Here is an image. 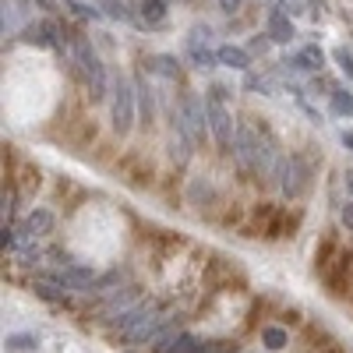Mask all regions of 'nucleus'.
<instances>
[{
    "instance_id": "obj_18",
    "label": "nucleus",
    "mask_w": 353,
    "mask_h": 353,
    "mask_svg": "<svg viewBox=\"0 0 353 353\" xmlns=\"http://www.w3.org/2000/svg\"><path fill=\"white\" fill-rule=\"evenodd\" d=\"M329 110H332V117H343V121H350V117H353V92H350L346 85H336L332 88Z\"/></svg>"
},
{
    "instance_id": "obj_3",
    "label": "nucleus",
    "mask_w": 353,
    "mask_h": 353,
    "mask_svg": "<svg viewBox=\"0 0 353 353\" xmlns=\"http://www.w3.org/2000/svg\"><path fill=\"white\" fill-rule=\"evenodd\" d=\"M113 173L121 176V181H124L131 191H149V188L156 184V176H159L152 156H149V152H141V149H128L124 156H117Z\"/></svg>"
},
{
    "instance_id": "obj_13",
    "label": "nucleus",
    "mask_w": 353,
    "mask_h": 353,
    "mask_svg": "<svg viewBox=\"0 0 353 353\" xmlns=\"http://www.w3.org/2000/svg\"><path fill=\"white\" fill-rule=\"evenodd\" d=\"M283 64H290V71H311V74H318L321 68H325V50H321V46H314V43H307L301 53L286 57Z\"/></svg>"
},
{
    "instance_id": "obj_30",
    "label": "nucleus",
    "mask_w": 353,
    "mask_h": 353,
    "mask_svg": "<svg viewBox=\"0 0 353 353\" xmlns=\"http://www.w3.org/2000/svg\"><path fill=\"white\" fill-rule=\"evenodd\" d=\"M339 141H343V145H346V149L353 152V131H350V128H343V134H339Z\"/></svg>"
},
{
    "instance_id": "obj_7",
    "label": "nucleus",
    "mask_w": 353,
    "mask_h": 353,
    "mask_svg": "<svg viewBox=\"0 0 353 353\" xmlns=\"http://www.w3.org/2000/svg\"><path fill=\"white\" fill-rule=\"evenodd\" d=\"M131 81H134V99H138V124L145 131H152V124H156V92H152L149 78H145L141 71Z\"/></svg>"
},
{
    "instance_id": "obj_21",
    "label": "nucleus",
    "mask_w": 353,
    "mask_h": 353,
    "mask_svg": "<svg viewBox=\"0 0 353 353\" xmlns=\"http://www.w3.org/2000/svg\"><path fill=\"white\" fill-rule=\"evenodd\" d=\"M103 8H106V14L117 18V21H134V11L128 8V0H103Z\"/></svg>"
},
{
    "instance_id": "obj_25",
    "label": "nucleus",
    "mask_w": 353,
    "mask_h": 353,
    "mask_svg": "<svg viewBox=\"0 0 353 353\" xmlns=\"http://www.w3.org/2000/svg\"><path fill=\"white\" fill-rule=\"evenodd\" d=\"M279 8H283L290 18H301V14L311 8V0H279Z\"/></svg>"
},
{
    "instance_id": "obj_9",
    "label": "nucleus",
    "mask_w": 353,
    "mask_h": 353,
    "mask_svg": "<svg viewBox=\"0 0 353 353\" xmlns=\"http://www.w3.org/2000/svg\"><path fill=\"white\" fill-rule=\"evenodd\" d=\"M8 184H11L18 194H36V191L43 188V170H39L36 163H11Z\"/></svg>"
},
{
    "instance_id": "obj_31",
    "label": "nucleus",
    "mask_w": 353,
    "mask_h": 353,
    "mask_svg": "<svg viewBox=\"0 0 353 353\" xmlns=\"http://www.w3.org/2000/svg\"><path fill=\"white\" fill-rule=\"evenodd\" d=\"M343 176V184H346V191L353 194V170H346V173H339Z\"/></svg>"
},
{
    "instance_id": "obj_12",
    "label": "nucleus",
    "mask_w": 353,
    "mask_h": 353,
    "mask_svg": "<svg viewBox=\"0 0 353 353\" xmlns=\"http://www.w3.org/2000/svg\"><path fill=\"white\" fill-rule=\"evenodd\" d=\"M53 226H57V216L46 209V205H36V209L25 216V223H21V233H25L28 241H32V237H50V233H53Z\"/></svg>"
},
{
    "instance_id": "obj_16",
    "label": "nucleus",
    "mask_w": 353,
    "mask_h": 353,
    "mask_svg": "<svg viewBox=\"0 0 353 353\" xmlns=\"http://www.w3.org/2000/svg\"><path fill=\"white\" fill-rule=\"evenodd\" d=\"M188 57H191V68H198V71H212L219 64V57H216V50H209V43L188 39Z\"/></svg>"
},
{
    "instance_id": "obj_19",
    "label": "nucleus",
    "mask_w": 353,
    "mask_h": 353,
    "mask_svg": "<svg viewBox=\"0 0 353 353\" xmlns=\"http://www.w3.org/2000/svg\"><path fill=\"white\" fill-rule=\"evenodd\" d=\"M261 343L269 350H283L290 343V332L279 325V321H269V325H261Z\"/></svg>"
},
{
    "instance_id": "obj_22",
    "label": "nucleus",
    "mask_w": 353,
    "mask_h": 353,
    "mask_svg": "<svg viewBox=\"0 0 353 353\" xmlns=\"http://www.w3.org/2000/svg\"><path fill=\"white\" fill-rule=\"evenodd\" d=\"M332 61L339 64L343 78H346V81H353V50H346V46H336V50H332Z\"/></svg>"
},
{
    "instance_id": "obj_14",
    "label": "nucleus",
    "mask_w": 353,
    "mask_h": 353,
    "mask_svg": "<svg viewBox=\"0 0 353 353\" xmlns=\"http://www.w3.org/2000/svg\"><path fill=\"white\" fill-rule=\"evenodd\" d=\"M216 57H219V64L223 68H230V71H251V64H254V57L248 53V46H237V43H223V46H216Z\"/></svg>"
},
{
    "instance_id": "obj_11",
    "label": "nucleus",
    "mask_w": 353,
    "mask_h": 353,
    "mask_svg": "<svg viewBox=\"0 0 353 353\" xmlns=\"http://www.w3.org/2000/svg\"><path fill=\"white\" fill-rule=\"evenodd\" d=\"M265 32L272 36V43H293L297 28H293V18H290L279 4H272V8H269V18H265Z\"/></svg>"
},
{
    "instance_id": "obj_24",
    "label": "nucleus",
    "mask_w": 353,
    "mask_h": 353,
    "mask_svg": "<svg viewBox=\"0 0 353 353\" xmlns=\"http://www.w3.org/2000/svg\"><path fill=\"white\" fill-rule=\"evenodd\" d=\"M269 46H272V36H269V32H258V36L248 43V53H251V57H265V53H269Z\"/></svg>"
},
{
    "instance_id": "obj_10",
    "label": "nucleus",
    "mask_w": 353,
    "mask_h": 353,
    "mask_svg": "<svg viewBox=\"0 0 353 353\" xmlns=\"http://www.w3.org/2000/svg\"><path fill=\"white\" fill-rule=\"evenodd\" d=\"M339 251H343L339 233H336V230H325V233L318 237V244H314V272H318V276H325L332 265H336Z\"/></svg>"
},
{
    "instance_id": "obj_17",
    "label": "nucleus",
    "mask_w": 353,
    "mask_h": 353,
    "mask_svg": "<svg viewBox=\"0 0 353 353\" xmlns=\"http://www.w3.org/2000/svg\"><path fill=\"white\" fill-rule=\"evenodd\" d=\"M145 71H149V74H159V78H166V81H176V78H181V64H176L173 57H166V53L149 57V61H145Z\"/></svg>"
},
{
    "instance_id": "obj_6",
    "label": "nucleus",
    "mask_w": 353,
    "mask_h": 353,
    "mask_svg": "<svg viewBox=\"0 0 353 353\" xmlns=\"http://www.w3.org/2000/svg\"><path fill=\"white\" fill-rule=\"evenodd\" d=\"M205 110H209V134L219 145L223 156H233V138H237V124H233V113L226 110V103L209 99L205 96Z\"/></svg>"
},
{
    "instance_id": "obj_32",
    "label": "nucleus",
    "mask_w": 353,
    "mask_h": 353,
    "mask_svg": "<svg viewBox=\"0 0 353 353\" xmlns=\"http://www.w3.org/2000/svg\"><path fill=\"white\" fill-rule=\"evenodd\" d=\"M325 353H346V350H339V346H332V350H325Z\"/></svg>"
},
{
    "instance_id": "obj_1",
    "label": "nucleus",
    "mask_w": 353,
    "mask_h": 353,
    "mask_svg": "<svg viewBox=\"0 0 353 353\" xmlns=\"http://www.w3.org/2000/svg\"><path fill=\"white\" fill-rule=\"evenodd\" d=\"M272 184L279 188V194L286 201H301L314 188V166L307 163L304 152H290V156L279 159V166L272 173Z\"/></svg>"
},
{
    "instance_id": "obj_23",
    "label": "nucleus",
    "mask_w": 353,
    "mask_h": 353,
    "mask_svg": "<svg viewBox=\"0 0 353 353\" xmlns=\"http://www.w3.org/2000/svg\"><path fill=\"white\" fill-rule=\"evenodd\" d=\"M64 8H68L78 21H96V18H99V11L88 8V4H81V0H64Z\"/></svg>"
},
{
    "instance_id": "obj_2",
    "label": "nucleus",
    "mask_w": 353,
    "mask_h": 353,
    "mask_svg": "<svg viewBox=\"0 0 353 353\" xmlns=\"http://www.w3.org/2000/svg\"><path fill=\"white\" fill-rule=\"evenodd\" d=\"M134 121H138L134 81L117 71V74L110 78V124H113V134H117V138H128L131 128H134Z\"/></svg>"
},
{
    "instance_id": "obj_4",
    "label": "nucleus",
    "mask_w": 353,
    "mask_h": 353,
    "mask_svg": "<svg viewBox=\"0 0 353 353\" xmlns=\"http://www.w3.org/2000/svg\"><path fill=\"white\" fill-rule=\"evenodd\" d=\"M279 219H283V205L272 198H258L248 205V223H244V237L251 241H279Z\"/></svg>"
},
{
    "instance_id": "obj_15",
    "label": "nucleus",
    "mask_w": 353,
    "mask_h": 353,
    "mask_svg": "<svg viewBox=\"0 0 353 353\" xmlns=\"http://www.w3.org/2000/svg\"><path fill=\"white\" fill-rule=\"evenodd\" d=\"M244 223H248V209H244V201L226 198V205H223L219 216H216V226H223V230H244Z\"/></svg>"
},
{
    "instance_id": "obj_28",
    "label": "nucleus",
    "mask_w": 353,
    "mask_h": 353,
    "mask_svg": "<svg viewBox=\"0 0 353 353\" xmlns=\"http://www.w3.org/2000/svg\"><path fill=\"white\" fill-rule=\"evenodd\" d=\"M241 8H244V0H219V11L223 14H237Z\"/></svg>"
},
{
    "instance_id": "obj_26",
    "label": "nucleus",
    "mask_w": 353,
    "mask_h": 353,
    "mask_svg": "<svg viewBox=\"0 0 353 353\" xmlns=\"http://www.w3.org/2000/svg\"><path fill=\"white\" fill-rule=\"evenodd\" d=\"M339 223H343V230H346V233H353V198L339 205Z\"/></svg>"
},
{
    "instance_id": "obj_20",
    "label": "nucleus",
    "mask_w": 353,
    "mask_h": 353,
    "mask_svg": "<svg viewBox=\"0 0 353 353\" xmlns=\"http://www.w3.org/2000/svg\"><path fill=\"white\" fill-rule=\"evenodd\" d=\"M141 18L149 28L163 25L166 21V0H141Z\"/></svg>"
},
{
    "instance_id": "obj_8",
    "label": "nucleus",
    "mask_w": 353,
    "mask_h": 353,
    "mask_svg": "<svg viewBox=\"0 0 353 353\" xmlns=\"http://www.w3.org/2000/svg\"><path fill=\"white\" fill-rule=\"evenodd\" d=\"M64 141L71 145L74 152H81V149H92V145H99V128H96V121L92 117H74L71 121V128L64 131Z\"/></svg>"
},
{
    "instance_id": "obj_5",
    "label": "nucleus",
    "mask_w": 353,
    "mask_h": 353,
    "mask_svg": "<svg viewBox=\"0 0 353 353\" xmlns=\"http://www.w3.org/2000/svg\"><path fill=\"white\" fill-rule=\"evenodd\" d=\"M184 201L194 209V216L212 219V223H216L219 209L226 205V198H223L219 188L212 184V176H205V173H194L191 181H188V188H184Z\"/></svg>"
},
{
    "instance_id": "obj_29",
    "label": "nucleus",
    "mask_w": 353,
    "mask_h": 353,
    "mask_svg": "<svg viewBox=\"0 0 353 353\" xmlns=\"http://www.w3.org/2000/svg\"><path fill=\"white\" fill-rule=\"evenodd\" d=\"M0 233H4V237H0V244H4V251H8V248H14V241H18L14 233H18V230H14V226H4Z\"/></svg>"
},
{
    "instance_id": "obj_27",
    "label": "nucleus",
    "mask_w": 353,
    "mask_h": 353,
    "mask_svg": "<svg viewBox=\"0 0 353 353\" xmlns=\"http://www.w3.org/2000/svg\"><path fill=\"white\" fill-rule=\"evenodd\" d=\"M32 4H39V8H43V11H46V14L53 18L57 11H61V8H64V0H32Z\"/></svg>"
}]
</instances>
